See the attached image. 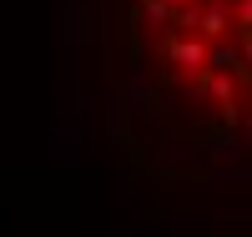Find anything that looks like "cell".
I'll list each match as a JSON object with an SVG mask.
<instances>
[{"mask_svg":"<svg viewBox=\"0 0 252 237\" xmlns=\"http://www.w3.org/2000/svg\"><path fill=\"white\" fill-rule=\"evenodd\" d=\"M131 31L157 96L217 116L222 132L242 121L247 101V0H136Z\"/></svg>","mask_w":252,"mask_h":237,"instance_id":"obj_1","label":"cell"}]
</instances>
